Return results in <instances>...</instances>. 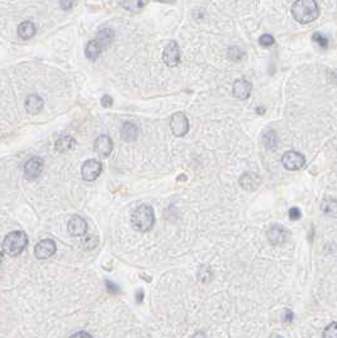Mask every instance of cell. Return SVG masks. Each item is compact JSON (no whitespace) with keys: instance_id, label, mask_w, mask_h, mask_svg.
<instances>
[{"instance_id":"cell-30","label":"cell","mask_w":337,"mask_h":338,"mask_svg":"<svg viewBox=\"0 0 337 338\" xmlns=\"http://www.w3.org/2000/svg\"><path fill=\"white\" fill-rule=\"evenodd\" d=\"M112 104H113V99L111 98L109 95H105L102 98V105L103 107H105V108H109V107H112Z\"/></svg>"},{"instance_id":"cell-10","label":"cell","mask_w":337,"mask_h":338,"mask_svg":"<svg viewBox=\"0 0 337 338\" xmlns=\"http://www.w3.org/2000/svg\"><path fill=\"white\" fill-rule=\"evenodd\" d=\"M43 170V160L41 157H32L24 165V176L28 180H34Z\"/></svg>"},{"instance_id":"cell-1","label":"cell","mask_w":337,"mask_h":338,"mask_svg":"<svg viewBox=\"0 0 337 338\" xmlns=\"http://www.w3.org/2000/svg\"><path fill=\"white\" fill-rule=\"evenodd\" d=\"M291 14L299 23L307 24L317 19L320 8L316 0H297L291 7Z\"/></svg>"},{"instance_id":"cell-3","label":"cell","mask_w":337,"mask_h":338,"mask_svg":"<svg viewBox=\"0 0 337 338\" xmlns=\"http://www.w3.org/2000/svg\"><path fill=\"white\" fill-rule=\"evenodd\" d=\"M114 38V32L111 28H105L98 33V37L95 40L90 41L85 48V55L90 61H95L100 56V53L104 48L109 46Z\"/></svg>"},{"instance_id":"cell-29","label":"cell","mask_w":337,"mask_h":338,"mask_svg":"<svg viewBox=\"0 0 337 338\" xmlns=\"http://www.w3.org/2000/svg\"><path fill=\"white\" fill-rule=\"evenodd\" d=\"M60 5L64 10H70L74 5V0H60Z\"/></svg>"},{"instance_id":"cell-34","label":"cell","mask_w":337,"mask_h":338,"mask_svg":"<svg viewBox=\"0 0 337 338\" xmlns=\"http://www.w3.org/2000/svg\"><path fill=\"white\" fill-rule=\"evenodd\" d=\"M193 338H207V336L204 335V332H196Z\"/></svg>"},{"instance_id":"cell-21","label":"cell","mask_w":337,"mask_h":338,"mask_svg":"<svg viewBox=\"0 0 337 338\" xmlns=\"http://www.w3.org/2000/svg\"><path fill=\"white\" fill-rule=\"evenodd\" d=\"M262 142H264V145L266 146L268 148H270V150H274L275 147H276V145H278V137H276V133H275L274 131H266L264 135H262Z\"/></svg>"},{"instance_id":"cell-18","label":"cell","mask_w":337,"mask_h":338,"mask_svg":"<svg viewBox=\"0 0 337 338\" xmlns=\"http://www.w3.org/2000/svg\"><path fill=\"white\" fill-rule=\"evenodd\" d=\"M121 137L126 142H133L137 138V127L133 123H129V122L125 123L122 125Z\"/></svg>"},{"instance_id":"cell-4","label":"cell","mask_w":337,"mask_h":338,"mask_svg":"<svg viewBox=\"0 0 337 338\" xmlns=\"http://www.w3.org/2000/svg\"><path fill=\"white\" fill-rule=\"evenodd\" d=\"M28 245V237L22 230H14L3 241V251L9 256H18Z\"/></svg>"},{"instance_id":"cell-22","label":"cell","mask_w":337,"mask_h":338,"mask_svg":"<svg viewBox=\"0 0 337 338\" xmlns=\"http://www.w3.org/2000/svg\"><path fill=\"white\" fill-rule=\"evenodd\" d=\"M322 209L326 214L331 215V217H336V212H337V201L335 198H328L326 200L322 203Z\"/></svg>"},{"instance_id":"cell-23","label":"cell","mask_w":337,"mask_h":338,"mask_svg":"<svg viewBox=\"0 0 337 338\" xmlns=\"http://www.w3.org/2000/svg\"><path fill=\"white\" fill-rule=\"evenodd\" d=\"M323 338H337V323L332 322L323 331Z\"/></svg>"},{"instance_id":"cell-25","label":"cell","mask_w":337,"mask_h":338,"mask_svg":"<svg viewBox=\"0 0 337 338\" xmlns=\"http://www.w3.org/2000/svg\"><path fill=\"white\" fill-rule=\"evenodd\" d=\"M312 38H313L314 42L318 43V45H320V46H321L322 48H326V47L328 46V38H326V37H324L323 34H322V33L316 32L313 34V37H312Z\"/></svg>"},{"instance_id":"cell-20","label":"cell","mask_w":337,"mask_h":338,"mask_svg":"<svg viewBox=\"0 0 337 338\" xmlns=\"http://www.w3.org/2000/svg\"><path fill=\"white\" fill-rule=\"evenodd\" d=\"M147 4V0H121V5L129 12H140Z\"/></svg>"},{"instance_id":"cell-5","label":"cell","mask_w":337,"mask_h":338,"mask_svg":"<svg viewBox=\"0 0 337 338\" xmlns=\"http://www.w3.org/2000/svg\"><path fill=\"white\" fill-rule=\"evenodd\" d=\"M181 53H180V47L175 41H170L167 43L166 47L164 49V53H162V61L166 63V66L169 67H177L180 62Z\"/></svg>"},{"instance_id":"cell-15","label":"cell","mask_w":337,"mask_h":338,"mask_svg":"<svg viewBox=\"0 0 337 338\" xmlns=\"http://www.w3.org/2000/svg\"><path fill=\"white\" fill-rule=\"evenodd\" d=\"M260 184H261V179L256 174H252V172H246L240 177V185L245 190H256L260 186Z\"/></svg>"},{"instance_id":"cell-13","label":"cell","mask_w":337,"mask_h":338,"mask_svg":"<svg viewBox=\"0 0 337 338\" xmlns=\"http://www.w3.org/2000/svg\"><path fill=\"white\" fill-rule=\"evenodd\" d=\"M251 90H252L251 82L247 81V80L239 79L233 82V86H232L233 96L240 99V100H246V99L249 98L250 94H251Z\"/></svg>"},{"instance_id":"cell-28","label":"cell","mask_w":337,"mask_h":338,"mask_svg":"<svg viewBox=\"0 0 337 338\" xmlns=\"http://www.w3.org/2000/svg\"><path fill=\"white\" fill-rule=\"evenodd\" d=\"M107 290L109 292V294H112V295H115V294H118L119 292V288H118L115 284H113L112 281H107Z\"/></svg>"},{"instance_id":"cell-26","label":"cell","mask_w":337,"mask_h":338,"mask_svg":"<svg viewBox=\"0 0 337 338\" xmlns=\"http://www.w3.org/2000/svg\"><path fill=\"white\" fill-rule=\"evenodd\" d=\"M259 43L262 47H270L274 45L275 40L272 34H262V36L259 38Z\"/></svg>"},{"instance_id":"cell-7","label":"cell","mask_w":337,"mask_h":338,"mask_svg":"<svg viewBox=\"0 0 337 338\" xmlns=\"http://www.w3.org/2000/svg\"><path fill=\"white\" fill-rule=\"evenodd\" d=\"M282 164L287 170L295 171L305 166V157L297 151H288L283 154Z\"/></svg>"},{"instance_id":"cell-33","label":"cell","mask_w":337,"mask_h":338,"mask_svg":"<svg viewBox=\"0 0 337 338\" xmlns=\"http://www.w3.org/2000/svg\"><path fill=\"white\" fill-rule=\"evenodd\" d=\"M136 299H137V303L141 304L142 299H144V292H142V290H138L137 294H136Z\"/></svg>"},{"instance_id":"cell-27","label":"cell","mask_w":337,"mask_h":338,"mask_svg":"<svg viewBox=\"0 0 337 338\" xmlns=\"http://www.w3.org/2000/svg\"><path fill=\"white\" fill-rule=\"evenodd\" d=\"M289 217H290V219H291V220H297V219H299V218L302 217L301 210H299L298 208H295V207L290 208V209H289Z\"/></svg>"},{"instance_id":"cell-6","label":"cell","mask_w":337,"mask_h":338,"mask_svg":"<svg viewBox=\"0 0 337 338\" xmlns=\"http://www.w3.org/2000/svg\"><path fill=\"white\" fill-rule=\"evenodd\" d=\"M170 128L174 136L177 137H183L189 131V121L187 115L183 112H177L171 117L170 119Z\"/></svg>"},{"instance_id":"cell-24","label":"cell","mask_w":337,"mask_h":338,"mask_svg":"<svg viewBox=\"0 0 337 338\" xmlns=\"http://www.w3.org/2000/svg\"><path fill=\"white\" fill-rule=\"evenodd\" d=\"M82 246L88 248V250H92L98 246V238L95 236H88L82 240Z\"/></svg>"},{"instance_id":"cell-36","label":"cell","mask_w":337,"mask_h":338,"mask_svg":"<svg viewBox=\"0 0 337 338\" xmlns=\"http://www.w3.org/2000/svg\"><path fill=\"white\" fill-rule=\"evenodd\" d=\"M270 338H283V337L282 336H278V335H273Z\"/></svg>"},{"instance_id":"cell-11","label":"cell","mask_w":337,"mask_h":338,"mask_svg":"<svg viewBox=\"0 0 337 338\" xmlns=\"http://www.w3.org/2000/svg\"><path fill=\"white\" fill-rule=\"evenodd\" d=\"M289 238V232L283 226H272L268 230V240L272 245H282Z\"/></svg>"},{"instance_id":"cell-16","label":"cell","mask_w":337,"mask_h":338,"mask_svg":"<svg viewBox=\"0 0 337 338\" xmlns=\"http://www.w3.org/2000/svg\"><path fill=\"white\" fill-rule=\"evenodd\" d=\"M43 108V99L37 94H31L26 99V110L32 114H37Z\"/></svg>"},{"instance_id":"cell-8","label":"cell","mask_w":337,"mask_h":338,"mask_svg":"<svg viewBox=\"0 0 337 338\" xmlns=\"http://www.w3.org/2000/svg\"><path fill=\"white\" fill-rule=\"evenodd\" d=\"M103 166L98 160H88L84 162L81 166V176L85 181H94L95 179H98L99 175L102 174Z\"/></svg>"},{"instance_id":"cell-14","label":"cell","mask_w":337,"mask_h":338,"mask_svg":"<svg viewBox=\"0 0 337 338\" xmlns=\"http://www.w3.org/2000/svg\"><path fill=\"white\" fill-rule=\"evenodd\" d=\"M95 152L102 156V157H108L113 151V142L108 136H100L95 139L94 143Z\"/></svg>"},{"instance_id":"cell-35","label":"cell","mask_w":337,"mask_h":338,"mask_svg":"<svg viewBox=\"0 0 337 338\" xmlns=\"http://www.w3.org/2000/svg\"><path fill=\"white\" fill-rule=\"evenodd\" d=\"M157 1H160V3H174L175 0H157Z\"/></svg>"},{"instance_id":"cell-31","label":"cell","mask_w":337,"mask_h":338,"mask_svg":"<svg viewBox=\"0 0 337 338\" xmlns=\"http://www.w3.org/2000/svg\"><path fill=\"white\" fill-rule=\"evenodd\" d=\"M70 338H93V337L89 335V333H86V332H78V333H75V335L71 336Z\"/></svg>"},{"instance_id":"cell-32","label":"cell","mask_w":337,"mask_h":338,"mask_svg":"<svg viewBox=\"0 0 337 338\" xmlns=\"http://www.w3.org/2000/svg\"><path fill=\"white\" fill-rule=\"evenodd\" d=\"M291 318H293V313H291V310L287 309V310H285L284 322H291Z\"/></svg>"},{"instance_id":"cell-9","label":"cell","mask_w":337,"mask_h":338,"mask_svg":"<svg viewBox=\"0 0 337 338\" xmlns=\"http://www.w3.org/2000/svg\"><path fill=\"white\" fill-rule=\"evenodd\" d=\"M56 252V243L52 240H42L34 247V256L38 260H46Z\"/></svg>"},{"instance_id":"cell-19","label":"cell","mask_w":337,"mask_h":338,"mask_svg":"<svg viewBox=\"0 0 337 338\" xmlns=\"http://www.w3.org/2000/svg\"><path fill=\"white\" fill-rule=\"evenodd\" d=\"M74 147H75V139L70 136H64V137L59 138L55 143V148L59 152L70 151Z\"/></svg>"},{"instance_id":"cell-12","label":"cell","mask_w":337,"mask_h":338,"mask_svg":"<svg viewBox=\"0 0 337 338\" xmlns=\"http://www.w3.org/2000/svg\"><path fill=\"white\" fill-rule=\"evenodd\" d=\"M67 230L69 233L74 237H81L86 233L88 230V224H86L85 219L79 215H74L67 223Z\"/></svg>"},{"instance_id":"cell-2","label":"cell","mask_w":337,"mask_h":338,"mask_svg":"<svg viewBox=\"0 0 337 338\" xmlns=\"http://www.w3.org/2000/svg\"><path fill=\"white\" fill-rule=\"evenodd\" d=\"M131 223L138 232H147L155 224V213L152 207L142 204L133 210L131 215Z\"/></svg>"},{"instance_id":"cell-17","label":"cell","mask_w":337,"mask_h":338,"mask_svg":"<svg viewBox=\"0 0 337 338\" xmlns=\"http://www.w3.org/2000/svg\"><path fill=\"white\" fill-rule=\"evenodd\" d=\"M36 26L34 23L30 22V20H26L23 23H20L18 27V36L22 38V40H31L34 34H36Z\"/></svg>"}]
</instances>
